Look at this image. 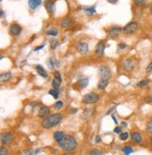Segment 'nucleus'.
I'll use <instances>...</instances> for the list:
<instances>
[{"mask_svg": "<svg viewBox=\"0 0 152 155\" xmlns=\"http://www.w3.org/2000/svg\"><path fill=\"white\" fill-rule=\"evenodd\" d=\"M62 120V114L61 113H53L48 116H46L41 121V126L43 128H52L54 126L57 125Z\"/></svg>", "mask_w": 152, "mask_h": 155, "instance_id": "obj_1", "label": "nucleus"}, {"mask_svg": "<svg viewBox=\"0 0 152 155\" xmlns=\"http://www.w3.org/2000/svg\"><path fill=\"white\" fill-rule=\"evenodd\" d=\"M58 143V146L64 150H73L76 146H77V141L76 139L72 137V136H69V135H65L64 137L57 142Z\"/></svg>", "mask_w": 152, "mask_h": 155, "instance_id": "obj_2", "label": "nucleus"}, {"mask_svg": "<svg viewBox=\"0 0 152 155\" xmlns=\"http://www.w3.org/2000/svg\"><path fill=\"white\" fill-rule=\"evenodd\" d=\"M100 96L96 93H89L86 94L85 95H84L83 97V103L86 104V105H90V104H94L96 102L99 101Z\"/></svg>", "mask_w": 152, "mask_h": 155, "instance_id": "obj_3", "label": "nucleus"}, {"mask_svg": "<svg viewBox=\"0 0 152 155\" xmlns=\"http://www.w3.org/2000/svg\"><path fill=\"white\" fill-rule=\"evenodd\" d=\"M137 29H138V24L135 23V21H131V23L127 24L122 28V31L124 34L131 35V34H134V33L137 31Z\"/></svg>", "mask_w": 152, "mask_h": 155, "instance_id": "obj_4", "label": "nucleus"}, {"mask_svg": "<svg viewBox=\"0 0 152 155\" xmlns=\"http://www.w3.org/2000/svg\"><path fill=\"white\" fill-rule=\"evenodd\" d=\"M99 74L101 76V79H104V80H110V78L112 77V72L110 70L109 68H107L105 65L100 66L99 68Z\"/></svg>", "mask_w": 152, "mask_h": 155, "instance_id": "obj_5", "label": "nucleus"}, {"mask_svg": "<svg viewBox=\"0 0 152 155\" xmlns=\"http://www.w3.org/2000/svg\"><path fill=\"white\" fill-rule=\"evenodd\" d=\"M104 50H105V43H104V41L101 40L97 43V46L95 48V54L98 57H102V56H103Z\"/></svg>", "mask_w": 152, "mask_h": 155, "instance_id": "obj_6", "label": "nucleus"}, {"mask_svg": "<svg viewBox=\"0 0 152 155\" xmlns=\"http://www.w3.org/2000/svg\"><path fill=\"white\" fill-rule=\"evenodd\" d=\"M76 50H77V51L81 54H86L89 51V46L88 43L85 42H79L76 44Z\"/></svg>", "mask_w": 152, "mask_h": 155, "instance_id": "obj_7", "label": "nucleus"}, {"mask_svg": "<svg viewBox=\"0 0 152 155\" xmlns=\"http://www.w3.org/2000/svg\"><path fill=\"white\" fill-rule=\"evenodd\" d=\"M9 32L10 35H12L14 37L19 36L21 34V32H22V27L17 24H12L9 25Z\"/></svg>", "mask_w": 152, "mask_h": 155, "instance_id": "obj_8", "label": "nucleus"}, {"mask_svg": "<svg viewBox=\"0 0 152 155\" xmlns=\"http://www.w3.org/2000/svg\"><path fill=\"white\" fill-rule=\"evenodd\" d=\"M44 7L49 14H54L56 10V5L53 0H44Z\"/></svg>", "mask_w": 152, "mask_h": 155, "instance_id": "obj_9", "label": "nucleus"}, {"mask_svg": "<svg viewBox=\"0 0 152 155\" xmlns=\"http://www.w3.org/2000/svg\"><path fill=\"white\" fill-rule=\"evenodd\" d=\"M135 68V63L133 59H126L123 61V68L126 71H133Z\"/></svg>", "mask_w": 152, "mask_h": 155, "instance_id": "obj_10", "label": "nucleus"}, {"mask_svg": "<svg viewBox=\"0 0 152 155\" xmlns=\"http://www.w3.org/2000/svg\"><path fill=\"white\" fill-rule=\"evenodd\" d=\"M13 140V136L10 133H3L1 135V142L3 145H9L12 142Z\"/></svg>", "mask_w": 152, "mask_h": 155, "instance_id": "obj_11", "label": "nucleus"}, {"mask_svg": "<svg viewBox=\"0 0 152 155\" xmlns=\"http://www.w3.org/2000/svg\"><path fill=\"white\" fill-rule=\"evenodd\" d=\"M122 28L119 26H112L109 31H108V35H109L111 38H116L119 36V34L121 33Z\"/></svg>", "mask_w": 152, "mask_h": 155, "instance_id": "obj_12", "label": "nucleus"}, {"mask_svg": "<svg viewBox=\"0 0 152 155\" xmlns=\"http://www.w3.org/2000/svg\"><path fill=\"white\" fill-rule=\"evenodd\" d=\"M71 25H72V21L70 17H64L60 21V26H62L63 28H69L71 26Z\"/></svg>", "mask_w": 152, "mask_h": 155, "instance_id": "obj_13", "label": "nucleus"}, {"mask_svg": "<svg viewBox=\"0 0 152 155\" xmlns=\"http://www.w3.org/2000/svg\"><path fill=\"white\" fill-rule=\"evenodd\" d=\"M131 139L132 141H133L134 143H141L143 141V137H142V135L140 134L138 132H133L132 133L131 135Z\"/></svg>", "mask_w": 152, "mask_h": 155, "instance_id": "obj_14", "label": "nucleus"}, {"mask_svg": "<svg viewBox=\"0 0 152 155\" xmlns=\"http://www.w3.org/2000/svg\"><path fill=\"white\" fill-rule=\"evenodd\" d=\"M41 4V0H28V6L32 9H36Z\"/></svg>", "mask_w": 152, "mask_h": 155, "instance_id": "obj_15", "label": "nucleus"}, {"mask_svg": "<svg viewBox=\"0 0 152 155\" xmlns=\"http://www.w3.org/2000/svg\"><path fill=\"white\" fill-rule=\"evenodd\" d=\"M88 78L86 77H82L80 78V79L78 80V85L80 86V88H85L86 86L88 85Z\"/></svg>", "mask_w": 152, "mask_h": 155, "instance_id": "obj_16", "label": "nucleus"}, {"mask_svg": "<svg viewBox=\"0 0 152 155\" xmlns=\"http://www.w3.org/2000/svg\"><path fill=\"white\" fill-rule=\"evenodd\" d=\"M49 112H50V108L48 107L43 106L39 110V117H45L46 115L49 114Z\"/></svg>", "mask_w": 152, "mask_h": 155, "instance_id": "obj_17", "label": "nucleus"}, {"mask_svg": "<svg viewBox=\"0 0 152 155\" xmlns=\"http://www.w3.org/2000/svg\"><path fill=\"white\" fill-rule=\"evenodd\" d=\"M36 70H37L38 74H39L40 76H41L42 78H47V77H48V74H47L46 70H45L44 68H43L41 65H40V64L36 65Z\"/></svg>", "mask_w": 152, "mask_h": 155, "instance_id": "obj_18", "label": "nucleus"}, {"mask_svg": "<svg viewBox=\"0 0 152 155\" xmlns=\"http://www.w3.org/2000/svg\"><path fill=\"white\" fill-rule=\"evenodd\" d=\"M108 80H104V79H101L98 82V88H99L100 90H104L105 88L108 86Z\"/></svg>", "mask_w": 152, "mask_h": 155, "instance_id": "obj_19", "label": "nucleus"}, {"mask_svg": "<svg viewBox=\"0 0 152 155\" xmlns=\"http://www.w3.org/2000/svg\"><path fill=\"white\" fill-rule=\"evenodd\" d=\"M64 136H65V134H64L63 132H61V131H57V132L54 133L53 137H54V139H55L57 142H58V141H60V140L64 137Z\"/></svg>", "mask_w": 152, "mask_h": 155, "instance_id": "obj_20", "label": "nucleus"}, {"mask_svg": "<svg viewBox=\"0 0 152 155\" xmlns=\"http://www.w3.org/2000/svg\"><path fill=\"white\" fill-rule=\"evenodd\" d=\"M60 84H61V79H58V78H55L52 82V86L54 88V90H57L58 91L59 87H60Z\"/></svg>", "mask_w": 152, "mask_h": 155, "instance_id": "obj_21", "label": "nucleus"}, {"mask_svg": "<svg viewBox=\"0 0 152 155\" xmlns=\"http://www.w3.org/2000/svg\"><path fill=\"white\" fill-rule=\"evenodd\" d=\"M46 35L48 36H54V37H56L58 35V30L56 29V28H50L46 31Z\"/></svg>", "mask_w": 152, "mask_h": 155, "instance_id": "obj_22", "label": "nucleus"}, {"mask_svg": "<svg viewBox=\"0 0 152 155\" xmlns=\"http://www.w3.org/2000/svg\"><path fill=\"white\" fill-rule=\"evenodd\" d=\"M85 12L88 15H93L96 13V8L95 7H90V8H85Z\"/></svg>", "mask_w": 152, "mask_h": 155, "instance_id": "obj_23", "label": "nucleus"}, {"mask_svg": "<svg viewBox=\"0 0 152 155\" xmlns=\"http://www.w3.org/2000/svg\"><path fill=\"white\" fill-rule=\"evenodd\" d=\"M122 151L124 152L125 155H130L131 153L133 152V149L132 147H130V146H126L122 149Z\"/></svg>", "mask_w": 152, "mask_h": 155, "instance_id": "obj_24", "label": "nucleus"}, {"mask_svg": "<svg viewBox=\"0 0 152 155\" xmlns=\"http://www.w3.org/2000/svg\"><path fill=\"white\" fill-rule=\"evenodd\" d=\"M9 78H12V73H5V74H1V76H0V80H1V81H8Z\"/></svg>", "mask_w": 152, "mask_h": 155, "instance_id": "obj_25", "label": "nucleus"}, {"mask_svg": "<svg viewBox=\"0 0 152 155\" xmlns=\"http://www.w3.org/2000/svg\"><path fill=\"white\" fill-rule=\"evenodd\" d=\"M133 3L137 7H142V6L146 5L147 0H133Z\"/></svg>", "mask_w": 152, "mask_h": 155, "instance_id": "obj_26", "label": "nucleus"}, {"mask_svg": "<svg viewBox=\"0 0 152 155\" xmlns=\"http://www.w3.org/2000/svg\"><path fill=\"white\" fill-rule=\"evenodd\" d=\"M149 84V81H147V80H144V81H139L136 85H137V87H140V88H143V87H146V86H147Z\"/></svg>", "mask_w": 152, "mask_h": 155, "instance_id": "obj_27", "label": "nucleus"}, {"mask_svg": "<svg viewBox=\"0 0 152 155\" xmlns=\"http://www.w3.org/2000/svg\"><path fill=\"white\" fill-rule=\"evenodd\" d=\"M49 94L52 95L55 99H57L58 96H59L58 91H57V90H50V91H49Z\"/></svg>", "mask_w": 152, "mask_h": 155, "instance_id": "obj_28", "label": "nucleus"}, {"mask_svg": "<svg viewBox=\"0 0 152 155\" xmlns=\"http://www.w3.org/2000/svg\"><path fill=\"white\" fill-rule=\"evenodd\" d=\"M119 138H120V140L124 141V140H127L129 138V133L125 132V133H121L120 135H119Z\"/></svg>", "mask_w": 152, "mask_h": 155, "instance_id": "obj_29", "label": "nucleus"}, {"mask_svg": "<svg viewBox=\"0 0 152 155\" xmlns=\"http://www.w3.org/2000/svg\"><path fill=\"white\" fill-rule=\"evenodd\" d=\"M90 155H104V153L100 150H96L95 149V150H92L90 151Z\"/></svg>", "mask_w": 152, "mask_h": 155, "instance_id": "obj_30", "label": "nucleus"}, {"mask_svg": "<svg viewBox=\"0 0 152 155\" xmlns=\"http://www.w3.org/2000/svg\"><path fill=\"white\" fill-rule=\"evenodd\" d=\"M57 45H58V41L57 39H52L51 40V47L53 50H55L57 48Z\"/></svg>", "mask_w": 152, "mask_h": 155, "instance_id": "obj_31", "label": "nucleus"}, {"mask_svg": "<svg viewBox=\"0 0 152 155\" xmlns=\"http://www.w3.org/2000/svg\"><path fill=\"white\" fill-rule=\"evenodd\" d=\"M63 106H64V104L62 101H57L55 105H54V107H55L56 109H57V108H62Z\"/></svg>", "mask_w": 152, "mask_h": 155, "instance_id": "obj_32", "label": "nucleus"}, {"mask_svg": "<svg viewBox=\"0 0 152 155\" xmlns=\"http://www.w3.org/2000/svg\"><path fill=\"white\" fill-rule=\"evenodd\" d=\"M0 155H8V150L5 147H1L0 149Z\"/></svg>", "mask_w": 152, "mask_h": 155, "instance_id": "obj_33", "label": "nucleus"}, {"mask_svg": "<svg viewBox=\"0 0 152 155\" xmlns=\"http://www.w3.org/2000/svg\"><path fill=\"white\" fill-rule=\"evenodd\" d=\"M147 131L149 133H152V121H148L147 124Z\"/></svg>", "mask_w": 152, "mask_h": 155, "instance_id": "obj_34", "label": "nucleus"}, {"mask_svg": "<svg viewBox=\"0 0 152 155\" xmlns=\"http://www.w3.org/2000/svg\"><path fill=\"white\" fill-rule=\"evenodd\" d=\"M117 47L120 49V50H124V49H126L127 48V45L125 43H119L118 45H117Z\"/></svg>", "mask_w": 152, "mask_h": 155, "instance_id": "obj_35", "label": "nucleus"}, {"mask_svg": "<svg viewBox=\"0 0 152 155\" xmlns=\"http://www.w3.org/2000/svg\"><path fill=\"white\" fill-rule=\"evenodd\" d=\"M147 73H151L152 72V61L149 63V64L147 65Z\"/></svg>", "mask_w": 152, "mask_h": 155, "instance_id": "obj_36", "label": "nucleus"}, {"mask_svg": "<svg viewBox=\"0 0 152 155\" xmlns=\"http://www.w3.org/2000/svg\"><path fill=\"white\" fill-rule=\"evenodd\" d=\"M114 132L116 133V134H121V133H122V130H121L120 127H116V128L114 129Z\"/></svg>", "mask_w": 152, "mask_h": 155, "instance_id": "obj_37", "label": "nucleus"}, {"mask_svg": "<svg viewBox=\"0 0 152 155\" xmlns=\"http://www.w3.org/2000/svg\"><path fill=\"white\" fill-rule=\"evenodd\" d=\"M146 102L151 103V102H152V96H147V97H146Z\"/></svg>", "mask_w": 152, "mask_h": 155, "instance_id": "obj_38", "label": "nucleus"}, {"mask_svg": "<svg viewBox=\"0 0 152 155\" xmlns=\"http://www.w3.org/2000/svg\"><path fill=\"white\" fill-rule=\"evenodd\" d=\"M43 48H44V45H40V46H38L37 48H35V49H34V51H40V50L43 49Z\"/></svg>", "mask_w": 152, "mask_h": 155, "instance_id": "obj_39", "label": "nucleus"}, {"mask_svg": "<svg viewBox=\"0 0 152 155\" xmlns=\"http://www.w3.org/2000/svg\"><path fill=\"white\" fill-rule=\"evenodd\" d=\"M108 2L111 3V4H116L118 2V0H107Z\"/></svg>", "mask_w": 152, "mask_h": 155, "instance_id": "obj_40", "label": "nucleus"}, {"mask_svg": "<svg viewBox=\"0 0 152 155\" xmlns=\"http://www.w3.org/2000/svg\"><path fill=\"white\" fill-rule=\"evenodd\" d=\"M112 118H113V120H114V121H115V124H117V120H116V117H115V116H112Z\"/></svg>", "mask_w": 152, "mask_h": 155, "instance_id": "obj_41", "label": "nucleus"}, {"mask_svg": "<svg viewBox=\"0 0 152 155\" xmlns=\"http://www.w3.org/2000/svg\"><path fill=\"white\" fill-rule=\"evenodd\" d=\"M0 13H1V18H4V12H3L2 9L0 10Z\"/></svg>", "mask_w": 152, "mask_h": 155, "instance_id": "obj_42", "label": "nucleus"}, {"mask_svg": "<svg viewBox=\"0 0 152 155\" xmlns=\"http://www.w3.org/2000/svg\"><path fill=\"white\" fill-rule=\"evenodd\" d=\"M121 125H122L123 127H127V124L125 123V121H123V123L121 124Z\"/></svg>", "mask_w": 152, "mask_h": 155, "instance_id": "obj_43", "label": "nucleus"}, {"mask_svg": "<svg viewBox=\"0 0 152 155\" xmlns=\"http://www.w3.org/2000/svg\"><path fill=\"white\" fill-rule=\"evenodd\" d=\"M96 141H97V142H100V141H101V138H100V137H99V136L97 137V139H96Z\"/></svg>", "mask_w": 152, "mask_h": 155, "instance_id": "obj_44", "label": "nucleus"}, {"mask_svg": "<svg viewBox=\"0 0 152 155\" xmlns=\"http://www.w3.org/2000/svg\"><path fill=\"white\" fill-rule=\"evenodd\" d=\"M149 12H150V15L152 16V6H151L150 8H149Z\"/></svg>", "mask_w": 152, "mask_h": 155, "instance_id": "obj_45", "label": "nucleus"}, {"mask_svg": "<svg viewBox=\"0 0 152 155\" xmlns=\"http://www.w3.org/2000/svg\"><path fill=\"white\" fill-rule=\"evenodd\" d=\"M62 155H71V154H70V153H64V154H62Z\"/></svg>", "mask_w": 152, "mask_h": 155, "instance_id": "obj_46", "label": "nucleus"}, {"mask_svg": "<svg viewBox=\"0 0 152 155\" xmlns=\"http://www.w3.org/2000/svg\"><path fill=\"white\" fill-rule=\"evenodd\" d=\"M150 144H151V146H152V137H151V138H150Z\"/></svg>", "mask_w": 152, "mask_h": 155, "instance_id": "obj_47", "label": "nucleus"}]
</instances>
